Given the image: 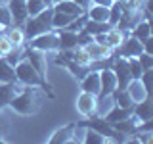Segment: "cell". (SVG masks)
Instances as JSON below:
<instances>
[{"label":"cell","mask_w":153,"mask_h":144,"mask_svg":"<svg viewBox=\"0 0 153 144\" xmlns=\"http://www.w3.org/2000/svg\"><path fill=\"white\" fill-rule=\"evenodd\" d=\"M115 88H117V77H115V73L109 67H102L100 69V94H98V98L103 100L107 96H111L115 92Z\"/></svg>","instance_id":"9c48e42d"},{"label":"cell","mask_w":153,"mask_h":144,"mask_svg":"<svg viewBox=\"0 0 153 144\" xmlns=\"http://www.w3.org/2000/svg\"><path fill=\"white\" fill-rule=\"evenodd\" d=\"M142 2H146V0H142Z\"/></svg>","instance_id":"ee69618b"},{"label":"cell","mask_w":153,"mask_h":144,"mask_svg":"<svg viewBox=\"0 0 153 144\" xmlns=\"http://www.w3.org/2000/svg\"><path fill=\"white\" fill-rule=\"evenodd\" d=\"M140 52H143V46L138 38H134L130 35H126L123 38V42L113 50L115 56H121V58H136Z\"/></svg>","instance_id":"ba28073f"},{"label":"cell","mask_w":153,"mask_h":144,"mask_svg":"<svg viewBox=\"0 0 153 144\" xmlns=\"http://www.w3.org/2000/svg\"><path fill=\"white\" fill-rule=\"evenodd\" d=\"M57 40H59V50H73L76 48V33L69 29H57Z\"/></svg>","instance_id":"d6986e66"},{"label":"cell","mask_w":153,"mask_h":144,"mask_svg":"<svg viewBox=\"0 0 153 144\" xmlns=\"http://www.w3.org/2000/svg\"><path fill=\"white\" fill-rule=\"evenodd\" d=\"M126 60H128V67H130L132 79H140L142 73H143V69H142L140 62H138V58H126Z\"/></svg>","instance_id":"d6a6232c"},{"label":"cell","mask_w":153,"mask_h":144,"mask_svg":"<svg viewBox=\"0 0 153 144\" xmlns=\"http://www.w3.org/2000/svg\"><path fill=\"white\" fill-rule=\"evenodd\" d=\"M13 25V19H12V14H10V8L8 4H2L0 2V29L6 31Z\"/></svg>","instance_id":"4dcf8cb0"},{"label":"cell","mask_w":153,"mask_h":144,"mask_svg":"<svg viewBox=\"0 0 153 144\" xmlns=\"http://www.w3.org/2000/svg\"><path fill=\"white\" fill-rule=\"evenodd\" d=\"M126 90H128V94H130V98L134 100V104L140 102V100H143L146 96H151V94H147L146 88H143V85H142L140 79H132L130 83H128Z\"/></svg>","instance_id":"603a6c76"},{"label":"cell","mask_w":153,"mask_h":144,"mask_svg":"<svg viewBox=\"0 0 153 144\" xmlns=\"http://www.w3.org/2000/svg\"><path fill=\"white\" fill-rule=\"evenodd\" d=\"M98 104H100V98L96 94H90V92H84L80 90V94L76 96V112H79L82 117H90L98 112Z\"/></svg>","instance_id":"52a82bcc"},{"label":"cell","mask_w":153,"mask_h":144,"mask_svg":"<svg viewBox=\"0 0 153 144\" xmlns=\"http://www.w3.org/2000/svg\"><path fill=\"white\" fill-rule=\"evenodd\" d=\"M52 2H54V4H57V2H63V0H52Z\"/></svg>","instance_id":"b9f144b4"},{"label":"cell","mask_w":153,"mask_h":144,"mask_svg":"<svg viewBox=\"0 0 153 144\" xmlns=\"http://www.w3.org/2000/svg\"><path fill=\"white\" fill-rule=\"evenodd\" d=\"M75 131H76V123H67V125L56 129V131L52 133V136L48 138V144H67V142H75Z\"/></svg>","instance_id":"7c38bea8"},{"label":"cell","mask_w":153,"mask_h":144,"mask_svg":"<svg viewBox=\"0 0 153 144\" xmlns=\"http://www.w3.org/2000/svg\"><path fill=\"white\" fill-rule=\"evenodd\" d=\"M6 133H8V123L2 115V110H0V142H6Z\"/></svg>","instance_id":"74e56055"},{"label":"cell","mask_w":153,"mask_h":144,"mask_svg":"<svg viewBox=\"0 0 153 144\" xmlns=\"http://www.w3.org/2000/svg\"><path fill=\"white\" fill-rule=\"evenodd\" d=\"M56 10V12H63V14H69V16H73V17H79V16H82V14H86L82 8L79 6L76 2H73V0H63V2H57L52 6Z\"/></svg>","instance_id":"ffe728a7"},{"label":"cell","mask_w":153,"mask_h":144,"mask_svg":"<svg viewBox=\"0 0 153 144\" xmlns=\"http://www.w3.org/2000/svg\"><path fill=\"white\" fill-rule=\"evenodd\" d=\"M132 115L138 121H149V119H153V96H146L143 100L134 104Z\"/></svg>","instance_id":"5bb4252c"},{"label":"cell","mask_w":153,"mask_h":144,"mask_svg":"<svg viewBox=\"0 0 153 144\" xmlns=\"http://www.w3.org/2000/svg\"><path fill=\"white\" fill-rule=\"evenodd\" d=\"M42 2H44V4H46V6H50V8H52V6H54V2H52V0H42Z\"/></svg>","instance_id":"60d3db41"},{"label":"cell","mask_w":153,"mask_h":144,"mask_svg":"<svg viewBox=\"0 0 153 144\" xmlns=\"http://www.w3.org/2000/svg\"><path fill=\"white\" fill-rule=\"evenodd\" d=\"M111 125H113V129L117 133H121L123 136H126V142H128V140H130V136L134 134V131H136L138 119L134 117V115H130V117H124V119H121V121H115Z\"/></svg>","instance_id":"e0dca14e"},{"label":"cell","mask_w":153,"mask_h":144,"mask_svg":"<svg viewBox=\"0 0 153 144\" xmlns=\"http://www.w3.org/2000/svg\"><path fill=\"white\" fill-rule=\"evenodd\" d=\"M6 37H8V40L12 42L13 48H23V44H25V35H23L21 27L12 25L10 29H6Z\"/></svg>","instance_id":"4316f807"},{"label":"cell","mask_w":153,"mask_h":144,"mask_svg":"<svg viewBox=\"0 0 153 144\" xmlns=\"http://www.w3.org/2000/svg\"><path fill=\"white\" fill-rule=\"evenodd\" d=\"M46 8H50V6H46L42 0H27V14H29V17L40 14L42 10H46Z\"/></svg>","instance_id":"1f68e13d"},{"label":"cell","mask_w":153,"mask_h":144,"mask_svg":"<svg viewBox=\"0 0 153 144\" xmlns=\"http://www.w3.org/2000/svg\"><path fill=\"white\" fill-rule=\"evenodd\" d=\"M44 98H46V94L42 88H38V86H23L12 98L8 108L13 110L19 115H35L40 112L42 104H44Z\"/></svg>","instance_id":"6da1fadb"},{"label":"cell","mask_w":153,"mask_h":144,"mask_svg":"<svg viewBox=\"0 0 153 144\" xmlns=\"http://www.w3.org/2000/svg\"><path fill=\"white\" fill-rule=\"evenodd\" d=\"M12 50H13L12 42H10V40H8V37L2 33V35H0V56H6L8 52H12Z\"/></svg>","instance_id":"8d00e7d4"},{"label":"cell","mask_w":153,"mask_h":144,"mask_svg":"<svg viewBox=\"0 0 153 144\" xmlns=\"http://www.w3.org/2000/svg\"><path fill=\"white\" fill-rule=\"evenodd\" d=\"M86 17L94 19V21H107L109 19V8L98 6V4H90V8L86 10Z\"/></svg>","instance_id":"d4e9b609"},{"label":"cell","mask_w":153,"mask_h":144,"mask_svg":"<svg viewBox=\"0 0 153 144\" xmlns=\"http://www.w3.org/2000/svg\"><path fill=\"white\" fill-rule=\"evenodd\" d=\"M140 19H143V2L136 4V6H128L121 14V17H119V21H117L115 27L121 29V31H124V33H128L138 21H140Z\"/></svg>","instance_id":"5b68a950"},{"label":"cell","mask_w":153,"mask_h":144,"mask_svg":"<svg viewBox=\"0 0 153 144\" xmlns=\"http://www.w3.org/2000/svg\"><path fill=\"white\" fill-rule=\"evenodd\" d=\"M92 4H98V6H105V8H109L113 4V0H92Z\"/></svg>","instance_id":"ab89813d"},{"label":"cell","mask_w":153,"mask_h":144,"mask_svg":"<svg viewBox=\"0 0 153 144\" xmlns=\"http://www.w3.org/2000/svg\"><path fill=\"white\" fill-rule=\"evenodd\" d=\"M8 8H10V14H12L13 25L21 27L23 23L27 21V17H29V14H27V0H8Z\"/></svg>","instance_id":"4fadbf2b"},{"label":"cell","mask_w":153,"mask_h":144,"mask_svg":"<svg viewBox=\"0 0 153 144\" xmlns=\"http://www.w3.org/2000/svg\"><path fill=\"white\" fill-rule=\"evenodd\" d=\"M134 112V106L132 108H121V106H113L111 112H107V115H103L107 123H115V121H121L124 117H130Z\"/></svg>","instance_id":"cb8c5ba5"},{"label":"cell","mask_w":153,"mask_h":144,"mask_svg":"<svg viewBox=\"0 0 153 144\" xmlns=\"http://www.w3.org/2000/svg\"><path fill=\"white\" fill-rule=\"evenodd\" d=\"M16 79V69L12 64H8L6 58L0 56V83H13Z\"/></svg>","instance_id":"484cf974"},{"label":"cell","mask_w":153,"mask_h":144,"mask_svg":"<svg viewBox=\"0 0 153 144\" xmlns=\"http://www.w3.org/2000/svg\"><path fill=\"white\" fill-rule=\"evenodd\" d=\"M76 127H82V129H92V131H98L100 134L107 136L109 140H117V142H126V136H123L121 133H117L113 129L111 123L105 121V117L102 115H90V117H84L80 121H76Z\"/></svg>","instance_id":"3957f363"},{"label":"cell","mask_w":153,"mask_h":144,"mask_svg":"<svg viewBox=\"0 0 153 144\" xmlns=\"http://www.w3.org/2000/svg\"><path fill=\"white\" fill-rule=\"evenodd\" d=\"M111 96L115 100V106H121V108H132L134 106V100L130 98L126 88H115V92Z\"/></svg>","instance_id":"83f0119b"},{"label":"cell","mask_w":153,"mask_h":144,"mask_svg":"<svg viewBox=\"0 0 153 144\" xmlns=\"http://www.w3.org/2000/svg\"><path fill=\"white\" fill-rule=\"evenodd\" d=\"M84 50L88 52V56H90V60H92V62L105 60V58H109V56H111V52H113V50H109L107 46L100 44V42H96V40H92L90 44H86Z\"/></svg>","instance_id":"ac0fdd59"},{"label":"cell","mask_w":153,"mask_h":144,"mask_svg":"<svg viewBox=\"0 0 153 144\" xmlns=\"http://www.w3.org/2000/svg\"><path fill=\"white\" fill-rule=\"evenodd\" d=\"M126 35H128V33H124V31H121V29H117V27H111L107 33L96 35L94 40L100 42V44H103V46H107L109 50H115V48H117V46L123 42V38L126 37Z\"/></svg>","instance_id":"8fae6325"},{"label":"cell","mask_w":153,"mask_h":144,"mask_svg":"<svg viewBox=\"0 0 153 144\" xmlns=\"http://www.w3.org/2000/svg\"><path fill=\"white\" fill-rule=\"evenodd\" d=\"M128 35L138 38V40H143V38L151 37V21L149 19H140V21L128 31Z\"/></svg>","instance_id":"44dd1931"},{"label":"cell","mask_w":153,"mask_h":144,"mask_svg":"<svg viewBox=\"0 0 153 144\" xmlns=\"http://www.w3.org/2000/svg\"><path fill=\"white\" fill-rule=\"evenodd\" d=\"M73 16H69V14H63V12H56L54 10V16H52V29L57 31V29H65L69 25L71 21H73Z\"/></svg>","instance_id":"f1b7e54d"},{"label":"cell","mask_w":153,"mask_h":144,"mask_svg":"<svg viewBox=\"0 0 153 144\" xmlns=\"http://www.w3.org/2000/svg\"><path fill=\"white\" fill-rule=\"evenodd\" d=\"M23 58H27L29 64L35 67V71L42 77L44 81H48V64H46V56L44 52L36 50V48H31V46H25L23 48Z\"/></svg>","instance_id":"8992f818"},{"label":"cell","mask_w":153,"mask_h":144,"mask_svg":"<svg viewBox=\"0 0 153 144\" xmlns=\"http://www.w3.org/2000/svg\"><path fill=\"white\" fill-rule=\"evenodd\" d=\"M138 62H140L142 69H153V54H149V52H140V54L136 56Z\"/></svg>","instance_id":"836d02e7"},{"label":"cell","mask_w":153,"mask_h":144,"mask_svg":"<svg viewBox=\"0 0 153 144\" xmlns=\"http://www.w3.org/2000/svg\"><path fill=\"white\" fill-rule=\"evenodd\" d=\"M94 40V37L90 35V33H86L84 29H80L79 33H76V46H80V48H84L86 44H90V42Z\"/></svg>","instance_id":"e575fe53"},{"label":"cell","mask_w":153,"mask_h":144,"mask_svg":"<svg viewBox=\"0 0 153 144\" xmlns=\"http://www.w3.org/2000/svg\"><path fill=\"white\" fill-rule=\"evenodd\" d=\"M111 27L113 25L109 21H94V19H86L82 29L86 33H90L92 37H96V35H102V33H107Z\"/></svg>","instance_id":"7402d4cb"},{"label":"cell","mask_w":153,"mask_h":144,"mask_svg":"<svg viewBox=\"0 0 153 144\" xmlns=\"http://www.w3.org/2000/svg\"><path fill=\"white\" fill-rule=\"evenodd\" d=\"M80 90L90 94H100V69H90L82 79H80Z\"/></svg>","instance_id":"9a60e30c"},{"label":"cell","mask_w":153,"mask_h":144,"mask_svg":"<svg viewBox=\"0 0 153 144\" xmlns=\"http://www.w3.org/2000/svg\"><path fill=\"white\" fill-rule=\"evenodd\" d=\"M2 33H4V31H2V29H0V35H2Z\"/></svg>","instance_id":"7bdbcfd3"},{"label":"cell","mask_w":153,"mask_h":144,"mask_svg":"<svg viewBox=\"0 0 153 144\" xmlns=\"http://www.w3.org/2000/svg\"><path fill=\"white\" fill-rule=\"evenodd\" d=\"M13 69H16V79H17L19 85H23V86H38V88L44 90V94L48 96V98H52V100L56 98V92L52 90V85L36 73L35 67L29 64L27 58L21 56V60L13 65Z\"/></svg>","instance_id":"7a4b0ae2"},{"label":"cell","mask_w":153,"mask_h":144,"mask_svg":"<svg viewBox=\"0 0 153 144\" xmlns=\"http://www.w3.org/2000/svg\"><path fill=\"white\" fill-rule=\"evenodd\" d=\"M73 2H76V4H79V6L86 12V10L90 8V4H92V0H73Z\"/></svg>","instance_id":"f35d334b"},{"label":"cell","mask_w":153,"mask_h":144,"mask_svg":"<svg viewBox=\"0 0 153 144\" xmlns=\"http://www.w3.org/2000/svg\"><path fill=\"white\" fill-rule=\"evenodd\" d=\"M21 88H23V85H19L17 81H13V83H0V110L8 108V104L12 102V98Z\"/></svg>","instance_id":"2e32d148"},{"label":"cell","mask_w":153,"mask_h":144,"mask_svg":"<svg viewBox=\"0 0 153 144\" xmlns=\"http://www.w3.org/2000/svg\"><path fill=\"white\" fill-rule=\"evenodd\" d=\"M107 140L109 138L103 136V134H100L98 131H92V129H86L84 131V138H82L84 144H105Z\"/></svg>","instance_id":"f546056e"},{"label":"cell","mask_w":153,"mask_h":144,"mask_svg":"<svg viewBox=\"0 0 153 144\" xmlns=\"http://www.w3.org/2000/svg\"><path fill=\"white\" fill-rule=\"evenodd\" d=\"M151 71H153V69H146V71L142 73V77H140V81H142L143 88L147 90V94L153 96V86H151V75H153V73H151Z\"/></svg>","instance_id":"d590c367"},{"label":"cell","mask_w":153,"mask_h":144,"mask_svg":"<svg viewBox=\"0 0 153 144\" xmlns=\"http://www.w3.org/2000/svg\"><path fill=\"white\" fill-rule=\"evenodd\" d=\"M21 31H23V35H25V40H29V38H33L36 35H42V33H48V31H54V29L50 25H46L40 17L33 16V17H27V21L21 25Z\"/></svg>","instance_id":"30bf717a"},{"label":"cell","mask_w":153,"mask_h":144,"mask_svg":"<svg viewBox=\"0 0 153 144\" xmlns=\"http://www.w3.org/2000/svg\"><path fill=\"white\" fill-rule=\"evenodd\" d=\"M31 48H36L40 52H57L59 50V40H57V31H48L42 35H36L33 38H29V44Z\"/></svg>","instance_id":"277c9868"}]
</instances>
